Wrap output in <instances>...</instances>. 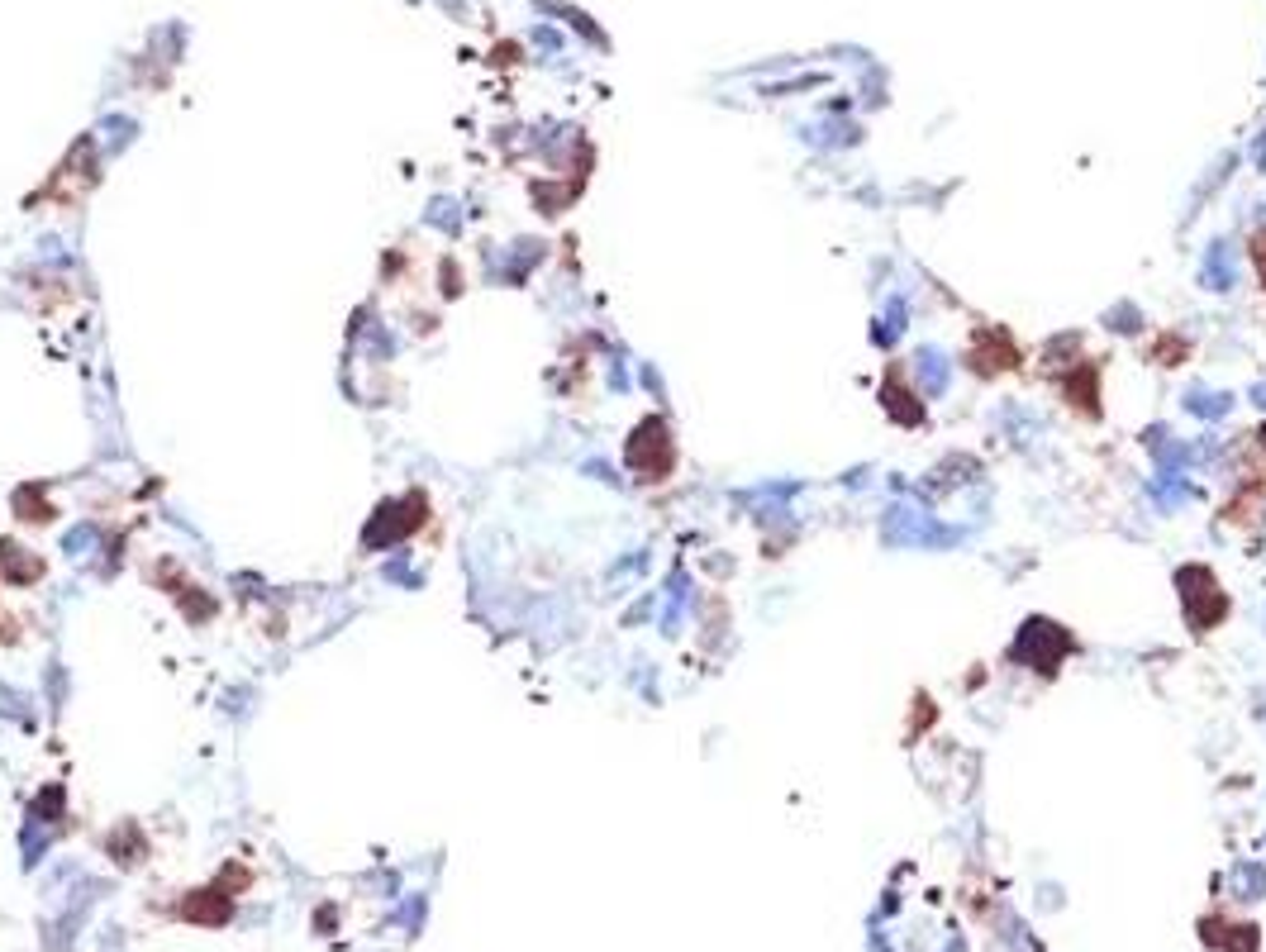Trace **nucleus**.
Returning <instances> with one entry per match:
<instances>
[{
  "label": "nucleus",
  "instance_id": "1",
  "mask_svg": "<svg viewBox=\"0 0 1266 952\" xmlns=\"http://www.w3.org/2000/svg\"><path fill=\"white\" fill-rule=\"evenodd\" d=\"M1257 267H1262V282H1266V238H1257Z\"/></svg>",
  "mask_w": 1266,
  "mask_h": 952
}]
</instances>
